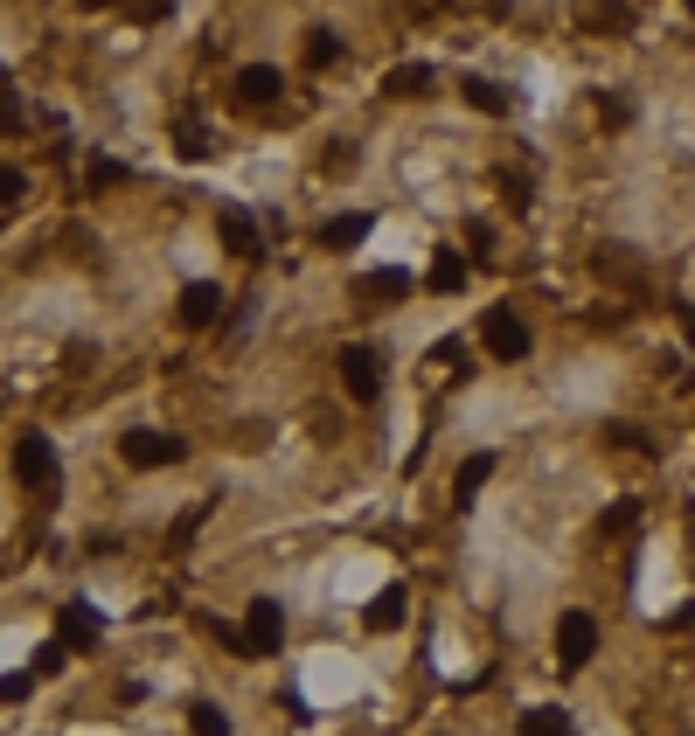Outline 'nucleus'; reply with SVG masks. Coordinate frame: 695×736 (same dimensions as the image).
I'll return each mask as SVG.
<instances>
[{
    "label": "nucleus",
    "instance_id": "nucleus-2",
    "mask_svg": "<svg viewBox=\"0 0 695 736\" xmlns=\"http://www.w3.org/2000/svg\"><path fill=\"white\" fill-rule=\"evenodd\" d=\"M14 480H21V487H35V493H57V487H63V472H57V444H49L42 431H21V438H14Z\"/></svg>",
    "mask_w": 695,
    "mask_h": 736
},
{
    "label": "nucleus",
    "instance_id": "nucleus-26",
    "mask_svg": "<svg viewBox=\"0 0 695 736\" xmlns=\"http://www.w3.org/2000/svg\"><path fill=\"white\" fill-rule=\"evenodd\" d=\"M348 161H355V146H348V140H334V146H327V174H355Z\"/></svg>",
    "mask_w": 695,
    "mask_h": 736
},
{
    "label": "nucleus",
    "instance_id": "nucleus-7",
    "mask_svg": "<svg viewBox=\"0 0 695 736\" xmlns=\"http://www.w3.org/2000/svg\"><path fill=\"white\" fill-rule=\"evenodd\" d=\"M362 313H390V306H403L410 299V278L403 272H369V278H355V293H348Z\"/></svg>",
    "mask_w": 695,
    "mask_h": 736
},
{
    "label": "nucleus",
    "instance_id": "nucleus-21",
    "mask_svg": "<svg viewBox=\"0 0 695 736\" xmlns=\"http://www.w3.org/2000/svg\"><path fill=\"white\" fill-rule=\"evenodd\" d=\"M306 63H314V70H334V63H341V35H334V29H314V35H306Z\"/></svg>",
    "mask_w": 695,
    "mask_h": 736
},
{
    "label": "nucleus",
    "instance_id": "nucleus-12",
    "mask_svg": "<svg viewBox=\"0 0 695 736\" xmlns=\"http://www.w3.org/2000/svg\"><path fill=\"white\" fill-rule=\"evenodd\" d=\"M216 313H223V293H216L209 278H195L188 293H182V327H195V334H202V327L216 320Z\"/></svg>",
    "mask_w": 695,
    "mask_h": 736
},
{
    "label": "nucleus",
    "instance_id": "nucleus-6",
    "mask_svg": "<svg viewBox=\"0 0 695 736\" xmlns=\"http://www.w3.org/2000/svg\"><path fill=\"white\" fill-rule=\"evenodd\" d=\"M341 389L355 403H376L382 397V355L376 348H341Z\"/></svg>",
    "mask_w": 695,
    "mask_h": 736
},
{
    "label": "nucleus",
    "instance_id": "nucleus-1",
    "mask_svg": "<svg viewBox=\"0 0 695 736\" xmlns=\"http://www.w3.org/2000/svg\"><path fill=\"white\" fill-rule=\"evenodd\" d=\"M480 340H487V355H494V361H529V348H535L529 320H522L508 299H494V306L480 313Z\"/></svg>",
    "mask_w": 695,
    "mask_h": 736
},
{
    "label": "nucleus",
    "instance_id": "nucleus-20",
    "mask_svg": "<svg viewBox=\"0 0 695 736\" xmlns=\"http://www.w3.org/2000/svg\"><path fill=\"white\" fill-rule=\"evenodd\" d=\"M514 729H522V736H571V716H563V708H522Z\"/></svg>",
    "mask_w": 695,
    "mask_h": 736
},
{
    "label": "nucleus",
    "instance_id": "nucleus-19",
    "mask_svg": "<svg viewBox=\"0 0 695 736\" xmlns=\"http://www.w3.org/2000/svg\"><path fill=\"white\" fill-rule=\"evenodd\" d=\"M202 521H209V501H195V508H182V514H174V529H167V549H174V556H182V549L202 535Z\"/></svg>",
    "mask_w": 695,
    "mask_h": 736
},
{
    "label": "nucleus",
    "instance_id": "nucleus-5",
    "mask_svg": "<svg viewBox=\"0 0 695 736\" xmlns=\"http://www.w3.org/2000/svg\"><path fill=\"white\" fill-rule=\"evenodd\" d=\"M286 646V612H278L272 597H257L244 612V653H257V661H272V653Z\"/></svg>",
    "mask_w": 695,
    "mask_h": 736
},
{
    "label": "nucleus",
    "instance_id": "nucleus-14",
    "mask_svg": "<svg viewBox=\"0 0 695 736\" xmlns=\"http://www.w3.org/2000/svg\"><path fill=\"white\" fill-rule=\"evenodd\" d=\"M640 521H647V508H640V501H612L591 535H599V542H626V535H640Z\"/></svg>",
    "mask_w": 695,
    "mask_h": 736
},
{
    "label": "nucleus",
    "instance_id": "nucleus-13",
    "mask_svg": "<svg viewBox=\"0 0 695 736\" xmlns=\"http://www.w3.org/2000/svg\"><path fill=\"white\" fill-rule=\"evenodd\" d=\"M278 91H286V76H278L272 63L237 70V98H244V104H278Z\"/></svg>",
    "mask_w": 695,
    "mask_h": 736
},
{
    "label": "nucleus",
    "instance_id": "nucleus-29",
    "mask_svg": "<svg viewBox=\"0 0 695 736\" xmlns=\"http://www.w3.org/2000/svg\"><path fill=\"white\" fill-rule=\"evenodd\" d=\"M84 8H112V0H84Z\"/></svg>",
    "mask_w": 695,
    "mask_h": 736
},
{
    "label": "nucleus",
    "instance_id": "nucleus-17",
    "mask_svg": "<svg viewBox=\"0 0 695 736\" xmlns=\"http://www.w3.org/2000/svg\"><path fill=\"white\" fill-rule=\"evenodd\" d=\"M362 619H369V633H397V625H403V591H397V584H390V591H376Z\"/></svg>",
    "mask_w": 695,
    "mask_h": 736
},
{
    "label": "nucleus",
    "instance_id": "nucleus-11",
    "mask_svg": "<svg viewBox=\"0 0 695 736\" xmlns=\"http://www.w3.org/2000/svg\"><path fill=\"white\" fill-rule=\"evenodd\" d=\"M369 229H376V216H369V208H341V216H327L320 244H327V251H355V244H362Z\"/></svg>",
    "mask_w": 695,
    "mask_h": 736
},
{
    "label": "nucleus",
    "instance_id": "nucleus-25",
    "mask_svg": "<svg viewBox=\"0 0 695 736\" xmlns=\"http://www.w3.org/2000/svg\"><path fill=\"white\" fill-rule=\"evenodd\" d=\"M21 195H29V174H21V167H0V208H14Z\"/></svg>",
    "mask_w": 695,
    "mask_h": 736
},
{
    "label": "nucleus",
    "instance_id": "nucleus-8",
    "mask_svg": "<svg viewBox=\"0 0 695 736\" xmlns=\"http://www.w3.org/2000/svg\"><path fill=\"white\" fill-rule=\"evenodd\" d=\"M216 229H223V251H229V257H251V265L265 257V236H257V223L244 216V208H223Z\"/></svg>",
    "mask_w": 695,
    "mask_h": 736
},
{
    "label": "nucleus",
    "instance_id": "nucleus-22",
    "mask_svg": "<svg viewBox=\"0 0 695 736\" xmlns=\"http://www.w3.org/2000/svg\"><path fill=\"white\" fill-rule=\"evenodd\" d=\"M459 91H467L473 112H508V91H501V84H487V76H467Z\"/></svg>",
    "mask_w": 695,
    "mask_h": 736
},
{
    "label": "nucleus",
    "instance_id": "nucleus-30",
    "mask_svg": "<svg viewBox=\"0 0 695 736\" xmlns=\"http://www.w3.org/2000/svg\"><path fill=\"white\" fill-rule=\"evenodd\" d=\"M688 14H695V0H688Z\"/></svg>",
    "mask_w": 695,
    "mask_h": 736
},
{
    "label": "nucleus",
    "instance_id": "nucleus-18",
    "mask_svg": "<svg viewBox=\"0 0 695 736\" xmlns=\"http://www.w3.org/2000/svg\"><path fill=\"white\" fill-rule=\"evenodd\" d=\"M425 285H431V293H446V299H452L459 285H467V257H459V251H439V257H431V278H425Z\"/></svg>",
    "mask_w": 695,
    "mask_h": 736
},
{
    "label": "nucleus",
    "instance_id": "nucleus-16",
    "mask_svg": "<svg viewBox=\"0 0 695 736\" xmlns=\"http://www.w3.org/2000/svg\"><path fill=\"white\" fill-rule=\"evenodd\" d=\"M431 84H439V76H431V63H403V70L382 76V91H390V98H425Z\"/></svg>",
    "mask_w": 695,
    "mask_h": 736
},
{
    "label": "nucleus",
    "instance_id": "nucleus-27",
    "mask_svg": "<svg viewBox=\"0 0 695 736\" xmlns=\"http://www.w3.org/2000/svg\"><path fill=\"white\" fill-rule=\"evenodd\" d=\"M174 146H182V153H209V133H195V125H182V133H174Z\"/></svg>",
    "mask_w": 695,
    "mask_h": 736
},
{
    "label": "nucleus",
    "instance_id": "nucleus-3",
    "mask_svg": "<svg viewBox=\"0 0 695 736\" xmlns=\"http://www.w3.org/2000/svg\"><path fill=\"white\" fill-rule=\"evenodd\" d=\"M591 653H599V619H591V612H563L556 619V667L563 674H584Z\"/></svg>",
    "mask_w": 695,
    "mask_h": 736
},
{
    "label": "nucleus",
    "instance_id": "nucleus-15",
    "mask_svg": "<svg viewBox=\"0 0 695 736\" xmlns=\"http://www.w3.org/2000/svg\"><path fill=\"white\" fill-rule=\"evenodd\" d=\"M487 480H494V452H473L467 466L452 472V501H459V508H473V493H480Z\"/></svg>",
    "mask_w": 695,
    "mask_h": 736
},
{
    "label": "nucleus",
    "instance_id": "nucleus-24",
    "mask_svg": "<svg viewBox=\"0 0 695 736\" xmlns=\"http://www.w3.org/2000/svg\"><path fill=\"white\" fill-rule=\"evenodd\" d=\"M63 661H70V646H63V640L35 646V674H42V681H49V674H63Z\"/></svg>",
    "mask_w": 695,
    "mask_h": 736
},
{
    "label": "nucleus",
    "instance_id": "nucleus-23",
    "mask_svg": "<svg viewBox=\"0 0 695 736\" xmlns=\"http://www.w3.org/2000/svg\"><path fill=\"white\" fill-rule=\"evenodd\" d=\"M188 723H195V736H229V716H223L216 702H195V708H188Z\"/></svg>",
    "mask_w": 695,
    "mask_h": 736
},
{
    "label": "nucleus",
    "instance_id": "nucleus-28",
    "mask_svg": "<svg viewBox=\"0 0 695 736\" xmlns=\"http://www.w3.org/2000/svg\"><path fill=\"white\" fill-rule=\"evenodd\" d=\"M29 681L35 674H8V681H0V702H21V695H29Z\"/></svg>",
    "mask_w": 695,
    "mask_h": 736
},
{
    "label": "nucleus",
    "instance_id": "nucleus-4",
    "mask_svg": "<svg viewBox=\"0 0 695 736\" xmlns=\"http://www.w3.org/2000/svg\"><path fill=\"white\" fill-rule=\"evenodd\" d=\"M119 459L140 466V472L182 466V438H167V431H125V438H119Z\"/></svg>",
    "mask_w": 695,
    "mask_h": 736
},
{
    "label": "nucleus",
    "instance_id": "nucleus-9",
    "mask_svg": "<svg viewBox=\"0 0 695 736\" xmlns=\"http://www.w3.org/2000/svg\"><path fill=\"white\" fill-rule=\"evenodd\" d=\"M57 633H63V646H98V633H105V619H98L84 597H70L63 612H57Z\"/></svg>",
    "mask_w": 695,
    "mask_h": 736
},
{
    "label": "nucleus",
    "instance_id": "nucleus-10",
    "mask_svg": "<svg viewBox=\"0 0 695 736\" xmlns=\"http://www.w3.org/2000/svg\"><path fill=\"white\" fill-rule=\"evenodd\" d=\"M578 21L591 35H626L633 29V8L626 0H578Z\"/></svg>",
    "mask_w": 695,
    "mask_h": 736
}]
</instances>
